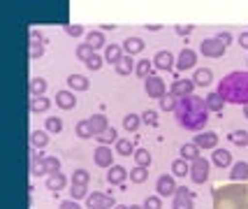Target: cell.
<instances>
[{"label": "cell", "mask_w": 248, "mask_h": 209, "mask_svg": "<svg viewBox=\"0 0 248 209\" xmlns=\"http://www.w3.org/2000/svg\"><path fill=\"white\" fill-rule=\"evenodd\" d=\"M49 144V132L46 130H32L31 132V146L32 149H44Z\"/></svg>", "instance_id": "24"}, {"label": "cell", "mask_w": 248, "mask_h": 209, "mask_svg": "<svg viewBox=\"0 0 248 209\" xmlns=\"http://www.w3.org/2000/svg\"><path fill=\"white\" fill-rule=\"evenodd\" d=\"M116 154L119 156H130V154H135V146H132L130 140H119V142H116Z\"/></svg>", "instance_id": "40"}, {"label": "cell", "mask_w": 248, "mask_h": 209, "mask_svg": "<svg viewBox=\"0 0 248 209\" xmlns=\"http://www.w3.org/2000/svg\"><path fill=\"white\" fill-rule=\"evenodd\" d=\"M172 209H193V193L186 186L176 188L174 200H172Z\"/></svg>", "instance_id": "10"}, {"label": "cell", "mask_w": 248, "mask_h": 209, "mask_svg": "<svg viewBox=\"0 0 248 209\" xmlns=\"http://www.w3.org/2000/svg\"><path fill=\"white\" fill-rule=\"evenodd\" d=\"M102 63H105V58H102V56H93V58H91V61H88L86 65H88V70H93V72H95V70H100V67H102Z\"/></svg>", "instance_id": "49"}, {"label": "cell", "mask_w": 248, "mask_h": 209, "mask_svg": "<svg viewBox=\"0 0 248 209\" xmlns=\"http://www.w3.org/2000/svg\"><path fill=\"white\" fill-rule=\"evenodd\" d=\"M176 102H179V98H174V96H165V98L160 100V110L162 112H174L176 110Z\"/></svg>", "instance_id": "47"}, {"label": "cell", "mask_w": 248, "mask_h": 209, "mask_svg": "<svg viewBox=\"0 0 248 209\" xmlns=\"http://www.w3.org/2000/svg\"><path fill=\"white\" fill-rule=\"evenodd\" d=\"M121 58H123V47L121 44H109L107 49H105V63H109V65L114 63L116 65Z\"/></svg>", "instance_id": "20"}, {"label": "cell", "mask_w": 248, "mask_h": 209, "mask_svg": "<svg viewBox=\"0 0 248 209\" xmlns=\"http://www.w3.org/2000/svg\"><path fill=\"white\" fill-rule=\"evenodd\" d=\"M209 170H211V165H209V161H206L204 156H200V158H195L193 163H190V179H193L195 184H204L206 179H209Z\"/></svg>", "instance_id": "5"}, {"label": "cell", "mask_w": 248, "mask_h": 209, "mask_svg": "<svg viewBox=\"0 0 248 209\" xmlns=\"http://www.w3.org/2000/svg\"><path fill=\"white\" fill-rule=\"evenodd\" d=\"M61 172V161L56 156H42L40 161H32V175H56Z\"/></svg>", "instance_id": "4"}, {"label": "cell", "mask_w": 248, "mask_h": 209, "mask_svg": "<svg viewBox=\"0 0 248 209\" xmlns=\"http://www.w3.org/2000/svg\"><path fill=\"white\" fill-rule=\"evenodd\" d=\"M42 54H44L42 37H40V33H35V31H32V33H31V58H32V61H37Z\"/></svg>", "instance_id": "22"}, {"label": "cell", "mask_w": 248, "mask_h": 209, "mask_svg": "<svg viewBox=\"0 0 248 209\" xmlns=\"http://www.w3.org/2000/svg\"><path fill=\"white\" fill-rule=\"evenodd\" d=\"M44 91H46V81H44L42 77H32L31 79V96H32V98L42 96Z\"/></svg>", "instance_id": "37"}, {"label": "cell", "mask_w": 248, "mask_h": 209, "mask_svg": "<svg viewBox=\"0 0 248 209\" xmlns=\"http://www.w3.org/2000/svg\"><path fill=\"white\" fill-rule=\"evenodd\" d=\"M195 63H197V54H195L193 49H188V47H186L184 51L179 54V61H176V70H179V72L193 70Z\"/></svg>", "instance_id": "13"}, {"label": "cell", "mask_w": 248, "mask_h": 209, "mask_svg": "<svg viewBox=\"0 0 248 209\" xmlns=\"http://www.w3.org/2000/svg\"><path fill=\"white\" fill-rule=\"evenodd\" d=\"M86 42L93 47V49H102L105 47V35L100 33V31H91V33L86 35Z\"/></svg>", "instance_id": "36"}, {"label": "cell", "mask_w": 248, "mask_h": 209, "mask_svg": "<svg viewBox=\"0 0 248 209\" xmlns=\"http://www.w3.org/2000/svg\"><path fill=\"white\" fill-rule=\"evenodd\" d=\"M123 49L128 51V56L141 54V51H144V42H141L140 37H128V40L123 42Z\"/></svg>", "instance_id": "28"}, {"label": "cell", "mask_w": 248, "mask_h": 209, "mask_svg": "<svg viewBox=\"0 0 248 209\" xmlns=\"http://www.w3.org/2000/svg\"><path fill=\"white\" fill-rule=\"evenodd\" d=\"M220 40H223V44H225V47H227V44H230V40H232V37H230V33H223V35H220Z\"/></svg>", "instance_id": "54"}, {"label": "cell", "mask_w": 248, "mask_h": 209, "mask_svg": "<svg viewBox=\"0 0 248 209\" xmlns=\"http://www.w3.org/2000/svg\"><path fill=\"white\" fill-rule=\"evenodd\" d=\"M144 209H162L160 195H149V198L144 200Z\"/></svg>", "instance_id": "48"}, {"label": "cell", "mask_w": 248, "mask_h": 209, "mask_svg": "<svg viewBox=\"0 0 248 209\" xmlns=\"http://www.w3.org/2000/svg\"><path fill=\"white\" fill-rule=\"evenodd\" d=\"M230 179L237 181V184H244V181H246L248 179V163L246 161H239V163L232 165V170H230Z\"/></svg>", "instance_id": "17"}, {"label": "cell", "mask_w": 248, "mask_h": 209, "mask_svg": "<svg viewBox=\"0 0 248 209\" xmlns=\"http://www.w3.org/2000/svg\"><path fill=\"white\" fill-rule=\"evenodd\" d=\"M225 44H223V40L220 37H211V40H204V42L200 44V51L204 56H209V58H220V56L225 54Z\"/></svg>", "instance_id": "6"}, {"label": "cell", "mask_w": 248, "mask_h": 209, "mask_svg": "<svg viewBox=\"0 0 248 209\" xmlns=\"http://www.w3.org/2000/svg\"><path fill=\"white\" fill-rule=\"evenodd\" d=\"M88 181H91V175L86 170H77L72 175V184H77V186H88Z\"/></svg>", "instance_id": "42"}, {"label": "cell", "mask_w": 248, "mask_h": 209, "mask_svg": "<svg viewBox=\"0 0 248 209\" xmlns=\"http://www.w3.org/2000/svg\"><path fill=\"white\" fill-rule=\"evenodd\" d=\"M70 195H72V200H86L88 186H77V184H72V186H70Z\"/></svg>", "instance_id": "43"}, {"label": "cell", "mask_w": 248, "mask_h": 209, "mask_svg": "<svg viewBox=\"0 0 248 209\" xmlns=\"http://www.w3.org/2000/svg\"><path fill=\"white\" fill-rule=\"evenodd\" d=\"M93 56H95V49H93V47H91L88 42H81L79 47H77V58H79V61L88 63V61H91Z\"/></svg>", "instance_id": "31"}, {"label": "cell", "mask_w": 248, "mask_h": 209, "mask_svg": "<svg viewBox=\"0 0 248 209\" xmlns=\"http://www.w3.org/2000/svg\"><path fill=\"white\" fill-rule=\"evenodd\" d=\"M193 81H195V86H209L214 81V72L209 67H200V70H195Z\"/></svg>", "instance_id": "19"}, {"label": "cell", "mask_w": 248, "mask_h": 209, "mask_svg": "<svg viewBox=\"0 0 248 209\" xmlns=\"http://www.w3.org/2000/svg\"><path fill=\"white\" fill-rule=\"evenodd\" d=\"M244 116L248 119V105H244Z\"/></svg>", "instance_id": "55"}, {"label": "cell", "mask_w": 248, "mask_h": 209, "mask_svg": "<svg viewBox=\"0 0 248 209\" xmlns=\"http://www.w3.org/2000/svg\"><path fill=\"white\" fill-rule=\"evenodd\" d=\"M77 135H79L81 140H91V137H95L93 126H91V121H88V119H84V121L77 123Z\"/></svg>", "instance_id": "32"}, {"label": "cell", "mask_w": 248, "mask_h": 209, "mask_svg": "<svg viewBox=\"0 0 248 209\" xmlns=\"http://www.w3.org/2000/svg\"><path fill=\"white\" fill-rule=\"evenodd\" d=\"M179 154H181V158H184V161H190V163H193L195 158H200V146H197V144H184V146H181V149H179Z\"/></svg>", "instance_id": "29"}, {"label": "cell", "mask_w": 248, "mask_h": 209, "mask_svg": "<svg viewBox=\"0 0 248 209\" xmlns=\"http://www.w3.org/2000/svg\"><path fill=\"white\" fill-rule=\"evenodd\" d=\"M67 86L72 88V91H88L91 81H88L84 75H70V77H67Z\"/></svg>", "instance_id": "23"}, {"label": "cell", "mask_w": 248, "mask_h": 209, "mask_svg": "<svg viewBox=\"0 0 248 209\" xmlns=\"http://www.w3.org/2000/svg\"><path fill=\"white\" fill-rule=\"evenodd\" d=\"M93 161H95L97 167H111L114 165V154H111V149H109L107 144H100L95 151H93Z\"/></svg>", "instance_id": "12"}, {"label": "cell", "mask_w": 248, "mask_h": 209, "mask_svg": "<svg viewBox=\"0 0 248 209\" xmlns=\"http://www.w3.org/2000/svg\"><path fill=\"white\" fill-rule=\"evenodd\" d=\"M65 33L72 35V37H79V35L84 33V28L81 26H65Z\"/></svg>", "instance_id": "51"}, {"label": "cell", "mask_w": 248, "mask_h": 209, "mask_svg": "<svg viewBox=\"0 0 248 209\" xmlns=\"http://www.w3.org/2000/svg\"><path fill=\"white\" fill-rule=\"evenodd\" d=\"M144 91L149 93V98H155V100H162L165 98V81H162L160 77H155V75H151L149 79H144Z\"/></svg>", "instance_id": "7"}, {"label": "cell", "mask_w": 248, "mask_h": 209, "mask_svg": "<svg viewBox=\"0 0 248 209\" xmlns=\"http://www.w3.org/2000/svg\"><path fill=\"white\" fill-rule=\"evenodd\" d=\"M88 121H91V126H93V132H95V137H97V135H102V132L109 128L107 116H105V114H93V116H91Z\"/></svg>", "instance_id": "25"}, {"label": "cell", "mask_w": 248, "mask_h": 209, "mask_svg": "<svg viewBox=\"0 0 248 209\" xmlns=\"http://www.w3.org/2000/svg\"><path fill=\"white\" fill-rule=\"evenodd\" d=\"M214 165L218 167H230L232 165V154L230 151H225V149H214Z\"/></svg>", "instance_id": "21"}, {"label": "cell", "mask_w": 248, "mask_h": 209, "mask_svg": "<svg viewBox=\"0 0 248 209\" xmlns=\"http://www.w3.org/2000/svg\"><path fill=\"white\" fill-rule=\"evenodd\" d=\"M193 144H197L200 149H216L218 146V135L216 132L204 130V132H200V135H195Z\"/></svg>", "instance_id": "14"}, {"label": "cell", "mask_w": 248, "mask_h": 209, "mask_svg": "<svg viewBox=\"0 0 248 209\" xmlns=\"http://www.w3.org/2000/svg\"><path fill=\"white\" fill-rule=\"evenodd\" d=\"M65 184H67V181H65V177L61 175V172H56V175H49V177H46V188H49V191H54V193L63 191Z\"/></svg>", "instance_id": "26"}, {"label": "cell", "mask_w": 248, "mask_h": 209, "mask_svg": "<svg viewBox=\"0 0 248 209\" xmlns=\"http://www.w3.org/2000/svg\"><path fill=\"white\" fill-rule=\"evenodd\" d=\"M141 116H144V121L149 123V126H153V128H155V126H158V119H155V112H153V110L144 112V114H141Z\"/></svg>", "instance_id": "50"}, {"label": "cell", "mask_w": 248, "mask_h": 209, "mask_svg": "<svg viewBox=\"0 0 248 209\" xmlns=\"http://www.w3.org/2000/svg\"><path fill=\"white\" fill-rule=\"evenodd\" d=\"M95 140H97V142H100V144H109V142H119V140H116V130H114V128H107V130L102 132V135H97Z\"/></svg>", "instance_id": "46"}, {"label": "cell", "mask_w": 248, "mask_h": 209, "mask_svg": "<svg viewBox=\"0 0 248 209\" xmlns=\"http://www.w3.org/2000/svg\"><path fill=\"white\" fill-rule=\"evenodd\" d=\"M176 181H174V177L170 175H162L158 177V181H155V191H158V195L160 198H170V195H174L176 193Z\"/></svg>", "instance_id": "11"}, {"label": "cell", "mask_w": 248, "mask_h": 209, "mask_svg": "<svg viewBox=\"0 0 248 209\" xmlns=\"http://www.w3.org/2000/svg\"><path fill=\"white\" fill-rule=\"evenodd\" d=\"M225 102H232V105H248V72H241V70H234L225 77L220 79L216 91Z\"/></svg>", "instance_id": "2"}, {"label": "cell", "mask_w": 248, "mask_h": 209, "mask_svg": "<svg viewBox=\"0 0 248 209\" xmlns=\"http://www.w3.org/2000/svg\"><path fill=\"white\" fill-rule=\"evenodd\" d=\"M149 179V170L146 167H132L130 170V181L132 184H144Z\"/></svg>", "instance_id": "34"}, {"label": "cell", "mask_w": 248, "mask_h": 209, "mask_svg": "<svg viewBox=\"0 0 248 209\" xmlns=\"http://www.w3.org/2000/svg\"><path fill=\"white\" fill-rule=\"evenodd\" d=\"M61 209H81V207L77 205V200H63V202H61Z\"/></svg>", "instance_id": "52"}, {"label": "cell", "mask_w": 248, "mask_h": 209, "mask_svg": "<svg viewBox=\"0 0 248 209\" xmlns=\"http://www.w3.org/2000/svg\"><path fill=\"white\" fill-rule=\"evenodd\" d=\"M130 209H144V207H140V205H130Z\"/></svg>", "instance_id": "57"}, {"label": "cell", "mask_w": 248, "mask_h": 209, "mask_svg": "<svg viewBox=\"0 0 248 209\" xmlns=\"http://www.w3.org/2000/svg\"><path fill=\"white\" fill-rule=\"evenodd\" d=\"M132 156H135V163H137V167H149V165H151V154H149V149H137Z\"/></svg>", "instance_id": "35"}, {"label": "cell", "mask_w": 248, "mask_h": 209, "mask_svg": "<svg viewBox=\"0 0 248 209\" xmlns=\"http://www.w3.org/2000/svg\"><path fill=\"white\" fill-rule=\"evenodd\" d=\"M206 107H209V112H223V107H225V100L220 98L218 93H209L204 98Z\"/></svg>", "instance_id": "30"}, {"label": "cell", "mask_w": 248, "mask_h": 209, "mask_svg": "<svg viewBox=\"0 0 248 209\" xmlns=\"http://www.w3.org/2000/svg\"><path fill=\"white\" fill-rule=\"evenodd\" d=\"M135 61H132V56H123V58H121L119 63H116V72H119L121 77H125V75H130V72H132V70H135Z\"/></svg>", "instance_id": "27"}, {"label": "cell", "mask_w": 248, "mask_h": 209, "mask_svg": "<svg viewBox=\"0 0 248 209\" xmlns=\"http://www.w3.org/2000/svg\"><path fill=\"white\" fill-rule=\"evenodd\" d=\"M172 172H174V177L190 175V165H188V161H184V158H176V161L172 163Z\"/></svg>", "instance_id": "33"}, {"label": "cell", "mask_w": 248, "mask_h": 209, "mask_svg": "<svg viewBox=\"0 0 248 209\" xmlns=\"http://www.w3.org/2000/svg\"><path fill=\"white\" fill-rule=\"evenodd\" d=\"M56 105L61 107V110H75L77 107V98L72 91H58L56 93Z\"/></svg>", "instance_id": "16"}, {"label": "cell", "mask_w": 248, "mask_h": 209, "mask_svg": "<svg viewBox=\"0 0 248 209\" xmlns=\"http://www.w3.org/2000/svg\"><path fill=\"white\" fill-rule=\"evenodd\" d=\"M151 67H153V63H149V61H140L137 67H135V72H137L141 79H149L151 77Z\"/></svg>", "instance_id": "41"}, {"label": "cell", "mask_w": 248, "mask_h": 209, "mask_svg": "<svg viewBox=\"0 0 248 209\" xmlns=\"http://www.w3.org/2000/svg\"><path fill=\"white\" fill-rule=\"evenodd\" d=\"M114 209H130V207H125V205H116Z\"/></svg>", "instance_id": "56"}, {"label": "cell", "mask_w": 248, "mask_h": 209, "mask_svg": "<svg viewBox=\"0 0 248 209\" xmlns=\"http://www.w3.org/2000/svg\"><path fill=\"white\" fill-rule=\"evenodd\" d=\"M214 209H248V186L246 184H227L214 191Z\"/></svg>", "instance_id": "3"}, {"label": "cell", "mask_w": 248, "mask_h": 209, "mask_svg": "<svg viewBox=\"0 0 248 209\" xmlns=\"http://www.w3.org/2000/svg\"><path fill=\"white\" fill-rule=\"evenodd\" d=\"M44 130L46 132H61L63 130V121L58 119V116H46V121H44Z\"/></svg>", "instance_id": "39"}, {"label": "cell", "mask_w": 248, "mask_h": 209, "mask_svg": "<svg viewBox=\"0 0 248 209\" xmlns=\"http://www.w3.org/2000/svg\"><path fill=\"white\" fill-rule=\"evenodd\" d=\"M128 170L125 167H121V165H111L109 167V172H107V181L111 184V186H119V184H123L125 179H128Z\"/></svg>", "instance_id": "15"}, {"label": "cell", "mask_w": 248, "mask_h": 209, "mask_svg": "<svg viewBox=\"0 0 248 209\" xmlns=\"http://www.w3.org/2000/svg\"><path fill=\"white\" fill-rule=\"evenodd\" d=\"M174 56L172 51H158V54L153 56V65L158 67V70H172L174 67Z\"/></svg>", "instance_id": "18"}, {"label": "cell", "mask_w": 248, "mask_h": 209, "mask_svg": "<svg viewBox=\"0 0 248 209\" xmlns=\"http://www.w3.org/2000/svg\"><path fill=\"white\" fill-rule=\"evenodd\" d=\"M176 121L181 128L186 130H202L209 121V107L202 98L197 96H186V98H179L176 102Z\"/></svg>", "instance_id": "1"}, {"label": "cell", "mask_w": 248, "mask_h": 209, "mask_svg": "<svg viewBox=\"0 0 248 209\" xmlns=\"http://www.w3.org/2000/svg\"><path fill=\"white\" fill-rule=\"evenodd\" d=\"M239 47L248 49V33H241V35H239Z\"/></svg>", "instance_id": "53"}, {"label": "cell", "mask_w": 248, "mask_h": 209, "mask_svg": "<svg viewBox=\"0 0 248 209\" xmlns=\"http://www.w3.org/2000/svg\"><path fill=\"white\" fill-rule=\"evenodd\" d=\"M230 140L234 144H239V146H246L248 144V132L246 130H234V132H230Z\"/></svg>", "instance_id": "45"}, {"label": "cell", "mask_w": 248, "mask_h": 209, "mask_svg": "<svg viewBox=\"0 0 248 209\" xmlns=\"http://www.w3.org/2000/svg\"><path fill=\"white\" fill-rule=\"evenodd\" d=\"M123 128H125V130H137V128H140V116H137V114L123 116Z\"/></svg>", "instance_id": "44"}, {"label": "cell", "mask_w": 248, "mask_h": 209, "mask_svg": "<svg viewBox=\"0 0 248 209\" xmlns=\"http://www.w3.org/2000/svg\"><path fill=\"white\" fill-rule=\"evenodd\" d=\"M86 207L88 209H114L116 202L111 195H105V193H91L86 198Z\"/></svg>", "instance_id": "8"}, {"label": "cell", "mask_w": 248, "mask_h": 209, "mask_svg": "<svg viewBox=\"0 0 248 209\" xmlns=\"http://www.w3.org/2000/svg\"><path fill=\"white\" fill-rule=\"evenodd\" d=\"M49 105H51V102H49V98L37 96V98L31 100V112H35V114H37V112H46V110H49Z\"/></svg>", "instance_id": "38"}, {"label": "cell", "mask_w": 248, "mask_h": 209, "mask_svg": "<svg viewBox=\"0 0 248 209\" xmlns=\"http://www.w3.org/2000/svg\"><path fill=\"white\" fill-rule=\"evenodd\" d=\"M193 88H195L193 79H174V84L170 86V96L186 98V96H193Z\"/></svg>", "instance_id": "9"}]
</instances>
